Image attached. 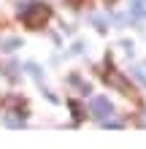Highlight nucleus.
<instances>
[{
    "label": "nucleus",
    "instance_id": "obj_9",
    "mask_svg": "<svg viewBox=\"0 0 146 149\" xmlns=\"http://www.w3.org/2000/svg\"><path fill=\"white\" fill-rule=\"evenodd\" d=\"M71 111H73L76 122H79V119H81V106H79V103H76V100H71Z\"/></svg>",
    "mask_w": 146,
    "mask_h": 149
},
{
    "label": "nucleus",
    "instance_id": "obj_7",
    "mask_svg": "<svg viewBox=\"0 0 146 149\" xmlns=\"http://www.w3.org/2000/svg\"><path fill=\"white\" fill-rule=\"evenodd\" d=\"M27 71H33V76H35L38 81H41V79H44V71H41V68H38L35 63H27Z\"/></svg>",
    "mask_w": 146,
    "mask_h": 149
},
{
    "label": "nucleus",
    "instance_id": "obj_6",
    "mask_svg": "<svg viewBox=\"0 0 146 149\" xmlns=\"http://www.w3.org/2000/svg\"><path fill=\"white\" fill-rule=\"evenodd\" d=\"M19 46H22V41H19V38H8V41L3 43V49H6V52H16Z\"/></svg>",
    "mask_w": 146,
    "mask_h": 149
},
{
    "label": "nucleus",
    "instance_id": "obj_13",
    "mask_svg": "<svg viewBox=\"0 0 146 149\" xmlns=\"http://www.w3.org/2000/svg\"><path fill=\"white\" fill-rule=\"evenodd\" d=\"M143 125H146V119H143Z\"/></svg>",
    "mask_w": 146,
    "mask_h": 149
},
{
    "label": "nucleus",
    "instance_id": "obj_5",
    "mask_svg": "<svg viewBox=\"0 0 146 149\" xmlns=\"http://www.w3.org/2000/svg\"><path fill=\"white\" fill-rule=\"evenodd\" d=\"M92 24H95L100 33H103V30H108V19H106V16H98V14H95V16H92Z\"/></svg>",
    "mask_w": 146,
    "mask_h": 149
},
{
    "label": "nucleus",
    "instance_id": "obj_11",
    "mask_svg": "<svg viewBox=\"0 0 146 149\" xmlns=\"http://www.w3.org/2000/svg\"><path fill=\"white\" fill-rule=\"evenodd\" d=\"M68 3H71L73 8H79V6H84V0H68Z\"/></svg>",
    "mask_w": 146,
    "mask_h": 149
},
{
    "label": "nucleus",
    "instance_id": "obj_2",
    "mask_svg": "<svg viewBox=\"0 0 146 149\" xmlns=\"http://www.w3.org/2000/svg\"><path fill=\"white\" fill-rule=\"evenodd\" d=\"M51 19V8L44 6V3H33L27 11L22 14V22H24V27L27 30H41V27H46Z\"/></svg>",
    "mask_w": 146,
    "mask_h": 149
},
{
    "label": "nucleus",
    "instance_id": "obj_12",
    "mask_svg": "<svg viewBox=\"0 0 146 149\" xmlns=\"http://www.w3.org/2000/svg\"><path fill=\"white\" fill-rule=\"evenodd\" d=\"M106 3H114V0H106Z\"/></svg>",
    "mask_w": 146,
    "mask_h": 149
},
{
    "label": "nucleus",
    "instance_id": "obj_10",
    "mask_svg": "<svg viewBox=\"0 0 146 149\" xmlns=\"http://www.w3.org/2000/svg\"><path fill=\"white\" fill-rule=\"evenodd\" d=\"M6 125H8V127H22L24 122H22V119H14V117H6Z\"/></svg>",
    "mask_w": 146,
    "mask_h": 149
},
{
    "label": "nucleus",
    "instance_id": "obj_8",
    "mask_svg": "<svg viewBox=\"0 0 146 149\" xmlns=\"http://www.w3.org/2000/svg\"><path fill=\"white\" fill-rule=\"evenodd\" d=\"M16 71H19V65H16V63H8V65H6V73L11 76V79H16V76H19Z\"/></svg>",
    "mask_w": 146,
    "mask_h": 149
},
{
    "label": "nucleus",
    "instance_id": "obj_4",
    "mask_svg": "<svg viewBox=\"0 0 146 149\" xmlns=\"http://www.w3.org/2000/svg\"><path fill=\"white\" fill-rule=\"evenodd\" d=\"M130 14L138 16V19H143L146 16V0H133L130 3Z\"/></svg>",
    "mask_w": 146,
    "mask_h": 149
},
{
    "label": "nucleus",
    "instance_id": "obj_1",
    "mask_svg": "<svg viewBox=\"0 0 146 149\" xmlns=\"http://www.w3.org/2000/svg\"><path fill=\"white\" fill-rule=\"evenodd\" d=\"M100 76H103V81H106L108 87H116V90L122 92L125 98H130L133 103H138V100H141V98H138V92L133 90V84L127 81V79H125L122 73H119V71H114L111 65H106V68H103V73H100Z\"/></svg>",
    "mask_w": 146,
    "mask_h": 149
},
{
    "label": "nucleus",
    "instance_id": "obj_3",
    "mask_svg": "<svg viewBox=\"0 0 146 149\" xmlns=\"http://www.w3.org/2000/svg\"><path fill=\"white\" fill-rule=\"evenodd\" d=\"M89 111L95 114L98 119H108L111 114H114V106H111V100H108V98L98 95V98H92V103H89Z\"/></svg>",
    "mask_w": 146,
    "mask_h": 149
}]
</instances>
